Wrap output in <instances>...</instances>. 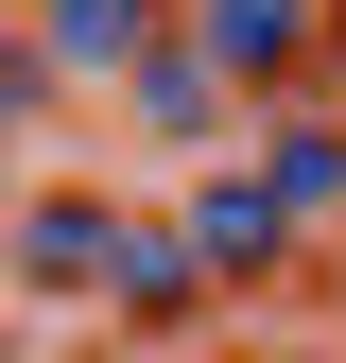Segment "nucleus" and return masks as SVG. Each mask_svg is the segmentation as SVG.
Segmentation results:
<instances>
[{
	"instance_id": "1",
	"label": "nucleus",
	"mask_w": 346,
	"mask_h": 363,
	"mask_svg": "<svg viewBox=\"0 0 346 363\" xmlns=\"http://www.w3.org/2000/svg\"><path fill=\"white\" fill-rule=\"evenodd\" d=\"M191 35H208V69H294L312 52V0H191Z\"/></svg>"
},
{
	"instance_id": "2",
	"label": "nucleus",
	"mask_w": 346,
	"mask_h": 363,
	"mask_svg": "<svg viewBox=\"0 0 346 363\" xmlns=\"http://www.w3.org/2000/svg\"><path fill=\"white\" fill-rule=\"evenodd\" d=\"M52 52L69 69H121V52H139V0H52Z\"/></svg>"
},
{
	"instance_id": "3",
	"label": "nucleus",
	"mask_w": 346,
	"mask_h": 363,
	"mask_svg": "<svg viewBox=\"0 0 346 363\" xmlns=\"http://www.w3.org/2000/svg\"><path fill=\"white\" fill-rule=\"evenodd\" d=\"M191 242H208V259H242V277H260V259H277V208H260V191H208V225H191Z\"/></svg>"
}]
</instances>
